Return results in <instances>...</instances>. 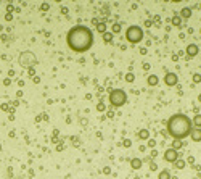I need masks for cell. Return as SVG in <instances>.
Segmentation results:
<instances>
[{
	"instance_id": "obj_25",
	"label": "cell",
	"mask_w": 201,
	"mask_h": 179,
	"mask_svg": "<svg viewBox=\"0 0 201 179\" xmlns=\"http://www.w3.org/2000/svg\"><path fill=\"white\" fill-rule=\"evenodd\" d=\"M124 147H130V141H124Z\"/></svg>"
},
{
	"instance_id": "obj_8",
	"label": "cell",
	"mask_w": 201,
	"mask_h": 179,
	"mask_svg": "<svg viewBox=\"0 0 201 179\" xmlns=\"http://www.w3.org/2000/svg\"><path fill=\"white\" fill-rule=\"evenodd\" d=\"M190 137L193 142H201V129H196V127H193L190 132Z\"/></svg>"
},
{
	"instance_id": "obj_16",
	"label": "cell",
	"mask_w": 201,
	"mask_h": 179,
	"mask_svg": "<svg viewBox=\"0 0 201 179\" xmlns=\"http://www.w3.org/2000/svg\"><path fill=\"white\" fill-rule=\"evenodd\" d=\"M182 145H184V142H182V141H179V139H174V142H172V148H174V150L179 152V148H180Z\"/></svg>"
},
{
	"instance_id": "obj_24",
	"label": "cell",
	"mask_w": 201,
	"mask_h": 179,
	"mask_svg": "<svg viewBox=\"0 0 201 179\" xmlns=\"http://www.w3.org/2000/svg\"><path fill=\"white\" fill-rule=\"evenodd\" d=\"M148 145H150V147H155V145H156V142L153 141V139H150V141H148Z\"/></svg>"
},
{
	"instance_id": "obj_20",
	"label": "cell",
	"mask_w": 201,
	"mask_h": 179,
	"mask_svg": "<svg viewBox=\"0 0 201 179\" xmlns=\"http://www.w3.org/2000/svg\"><path fill=\"white\" fill-rule=\"evenodd\" d=\"M193 82H195V84L201 82V74H200V73H195V74H193Z\"/></svg>"
},
{
	"instance_id": "obj_7",
	"label": "cell",
	"mask_w": 201,
	"mask_h": 179,
	"mask_svg": "<svg viewBox=\"0 0 201 179\" xmlns=\"http://www.w3.org/2000/svg\"><path fill=\"white\" fill-rule=\"evenodd\" d=\"M198 52H200V49H198L196 44H190V45H187V56L190 58V56H196Z\"/></svg>"
},
{
	"instance_id": "obj_17",
	"label": "cell",
	"mask_w": 201,
	"mask_h": 179,
	"mask_svg": "<svg viewBox=\"0 0 201 179\" xmlns=\"http://www.w3.org/2000/svg\"><path fill=\"white\" fill-rule=\"evenodd\" d=\"M97 31L101 32V34H105V32H106V24H105V23H98V24H97Z\"/></svg>"
},
{
	"instance_id": "obj_10",
	"label": "cell",
	"mask_w": 201,
	"mask_h": 179,
	"mask_svg": "<svg viewBox=\"0 0 201 179\" xmlns=\"http://www.w3.org/2000/svg\"><path fill=\"white\" fill-rule=\"evenodd\" d=\"M130 166H132V169H140L142 168V160H140V158H132Z\"/></svg>"
},
{
	"instance_id": "obj_26",
	"label": "cell",
	"mask_w": 201,
	"mask_h": 179,
	"mask_svg": "<svg viewBox=\"0 0 201 179\" xmlns=\"http://www.w3.org/2000/svg\"><path fill=\"white\" fill-rule=\"evenodd\" d=\"M143 70L148 71V70H150V65H148V63H145V65H143Z\"/></svg>"
},
{
	"instance_id": "obj_3",
	"label": "cell",
	"mask_w": 201,
	"mask_h": 179,
	"mask_svg": "<svg viewBox=\"0 0 201 179\" xmlns=\"http://www.w3.org/2000/svg\"><path fill=\"white\" fill-rule=\"evenodd\" d=\"M125 102H127V94H125V91H122V89H113V91L110 92V103L114 108H119V107L125 105Z\"/></svg>"
},
{
	"instance_id": "obj_14",
	"label": "cell",
	"mask_w": 201,
	"mask_h": 179,
	"mask_svg": "<svg viewBox=\"0 0 201 179\" xmlns=\"http://www.w3.org/2000/svg\"><path fill=\"white\" fill-rule=\"evenodd\" d=\"M158 179H171V173L167 171V169H163V171H159V174H158Z\"/></svg>"
},
{
	"instance_id": "obj_11",
	"label": "cell",
	"mask_w": 201,
	"mask_h": 179,
	"mask_svg": "<svg viewBox=\"0 0 201 179\" xmlns=\"http://www.w3.org/2000/svg\"><path fill=\"white\" fill-rule=\"evenodd\" d=\"M191 124H193L196 129H201V115H195V118L191 119Z\"/></svg>"
},
{
	"instance_id": "obj_2",
	"label": "cell",
	"mask_w": 201,
	"mask_h": 179,
	"mask_svg": "<svg viewBox=\"0 0 201 179\" xmlns=\"http://www.w3.org/2000/svg\"><path fill=\"white\" fill-rule=\"evenodd\" d=\"M191 129H193L191 119L187 115H184V113H175V115H172L167 119V132L174 139L182 141L187 136H190Z\"/></svg>"
},
{
	"instance_id": "obj_12",
	"label": "cell",
	"mask_w": 201,
	"mask_h": 179,
	"mask_svg": "<svg viewBox=\"0 0 201 179\" xmlns=\"http://www.w3.org/2000/svg\"><path fill=\"white\" fill-rule=\"evenodd\" d=\"M171 23H172V26H177V28H180V26H182V18L175 15V16H172Z\"/></svg>"
},
{
	"instance_id": "obj_23",
	"label": "cell",
	"mask_w": 201,
	"mask_h": 179,
	"mask_svg": "<svg viewBox=\"0 0 201 179\" xmlns=\"http://www.w3.org/2000/svg\"><path fill=\"white\" fill-rule=\"evenodd\" d=\"M97 110H98V111H103V110H105V105H103V103H98V105H97Z\"/></svg>"
},
{
	"instance_id": "obj_4",
	"label": "cell",
	"mask_w": 201,
	"mask_h": 179,
	"mask_svg": "<svg viewBox=\"0 0 201 179\" xmlns=\"http://www.w3.org/2000/svg\"><path fill=\"white\" fill-rule=\"evenodd\" d=\"M143 36H145L143 34V29L137 24L129 26L127 31H125V39H127V42H130V44H139L143 39Z\"/></svg>"
},
{
	"instance_id": "obj_18",
	"label": "cell",
	"mask_w": 201,
	"mask_h": 179,
	"mask_svg": "<svg viewBox=\"0 0 201 179\" xmlns=\"http://www.w3.org/2000/svg\"><path fill=\"white\" fill-rule=\"evenodd\" d=\"M185 165H187V163H185L184 160H180V158H179V160L175 162V166H177L179 169H184V168H185Z\"/></svg>"
},
{
	"instance_id": "obj_28",
	"label": "cell",
	"mask_w": 201,
	"mask_h": 179,
	"mask_svg": "<svg viewBox=\"0 0 201 179\" xmlns=\"http://www.w3.org/2000/svg\"><path fill=\"white\" fill-rule=\"evenodd\" d=\"M200 32H201V29H200Z\"/></svg>"
},
{
	"instance_id": "obj_19",
	"label": "cell",
	"mask_w": 201,
	"mask_h": 179,
	"mask_svg": "<svg viewBox=\"0 0 201 179\" xmlns=\"http://www.w3.org/2000/svg\"><path fill=\"white\" fill-rule=\"evenodd\" d=\"M113 32H114V34L121 32V24H119V23H114V24H113Z\"/></svg>"
},
{
	"instance_id": "obj_1",
	"label": "cell",
	"mask_w": 201,
	"mask_h": 179,
	"mask_svg": "<svg viewBox=\"0 0 201 179\" xmlns=\"http://www.w3.org/2000/svg\"><path fill=\"white\" fill-rule=\"evenodd\" d=\"M66 44L73 52L84 53L90 50L94 45V31L84 24H77L71 28L66 36Z\"/></svg>"
},
{
	"instance_id": "obj_9",
	"label": "cell",
	"mask_w": 201,
	"mask_h": 179,
	"mask_svg": "<svg viewBox=\"0 0 201 179\" xmlns=\"http://www.w3.org/2000/svg\"><path fill=\"white\" fill-rule=\"evenodd\" d=\"M158 82H159V79H158V76H156V74H150V76L146 77V84L151 86V87L158 86Z\"/></svg>"
},
{
	"instance_id": "obj_5",
	"label": "cell",
	"mask_w": 201,
	"mask_h": 179,
	"mask_svg": "<svg viewBox=\"0 0 201 179\" xmlns=\"http://www.w3.org/2000/svg\"><path fill=\"white\" fill-rule=\"evenodd\" d=\"M164 160L169 162V163H175L177 160H179V152L174 150L172 147H169L166 152H164Z\"/></svg>"
},
{
	"instance_id": "obj_13",
	"label": "cell",
	"mask_w": 201,
	"mask_h": 179,
	"mask_svg": "<svg viewBox=\"0 0 201 179\" xmlns=\"http://www.w3.org/2000/svg\"><path fill=\"white\" fill-rule=\"evenodd\" d=\"M191 16V10L188 7H185V8H182V11H180V18H190Z\"/></svg>"
},
{
	"instance_id": "obj_6",
	"label": "cell",
	"mask_w": 201,
	"mask_h": 179,
	"mask_svg": "<svg viewBox=\"0 0 201 179\" xmlns=\"http://www.w3.org/2000/svg\"><path fill=\"white\" fill-rule=\"evenodd\" d=\"M177 82H179V76H177L175 73H167L166 76H164V84L169 86V87L177 86Z\"/></svg>"
},
{
	"instance_id": "obj_21",
	"label": "cell",
	"mask_w": 201,
	"mask_h": 179,
	"mask_svg": "<svg viewBox=\"0 0 201 179\" xmlns=\"http://www.w3.org/2000/svg\"><path fill=\"white\" fill-rule=\"evenodd\" d=\"M134 79H135V76H134L132 73H127V74H125V81H127V82H134Z\"/></svg>"
},
{
	"instance_id": "obj_22",
	"label": "cell",
	"mask_w": 201,
	"mask_h": 179,
	"mask_svg": "<svg viewBox=\"0 0 201 179\" xmlns=\"http://www.w3.org/2000/svg\"><path fill=\"white\" fill-rule=\"evenodd\" d=\"M105 40H106V42H111V40H113V34H111V32H105Z\"/></svg>"
},
{
	"instance_id": "obj_15",
	"label": "cell",
	"mask_w": 201,
	"mask_h": 179,
	"mask_svg": "<svg viewBox=\"0 0 201 179\" xmlns=\"http://www.w3.org/2000/svg\"><path fill=\"white\" fill-rule=\"evenodd\" d=\"M139 137L142 139V141H146V139H150V132H148V129H142L139 132Z\"/></svg>"
},
{
	"instance_id": "obj_27",
	"label": "cell",
	"mask_w": 201,
	"mask_h": 179,
	"mask_svg": "<svg viewBox=\"0 0 201 179\" xmlns=\"http://www.w3.org/2000/svg\"><path fill=\"white\" fill-rule=\"evenodd\" d=\"M198 100H200V103H201V94H200V95H198Z\"/></svg>"
}]
</instances>
